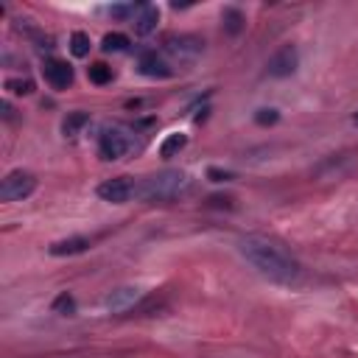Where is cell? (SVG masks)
I'll use <instances>...</instances> for the list:
<instances>
[{"mask_svg":"<svg viewBox=\"0 0 358 358\" xmlns=\"http://www.w3.org/2000/svg\"><path fill=\"white\" fill-rule=\"evenodd\" d=\"M238 249H241V255L263 274V277H268L271 282H282V285H288V282H296L299 280V263L282 249V246H277L274 241H268V238H263V235H243L241 241H238Z\"/></svg>","mask_w":358,"mask_h":358,"instance_id":"6da1fadb","label":"cell"},{"mask_svg":"<svg viewBox=\"0 0 358 358\" xmlns=\"http://www.w3.org/2000/svg\"><path fill=\"white\" fill-rule=\"evenodd\" d=\"M190 190V176L179 168H165L159 173H151L134 185V196L148 204H168L182 199Z\"/></svg>","mask_w":358,"mask_h":358,"instance_id":"7a4b0ae2","label":"cell"},{"mask_svg":"<svg viewBox=\"0 0 358 358\" xmlns=\"http://www.w3.org/2000/svg\"><path fill=\"white\" fill-rule=\"evenodd\" d=\"M129 148H131V140H129V134L120 126H106L101 131V137H98V154H101V159L115 162V159L126 157Z\"/></svg>","mask_w":358,"mask_h":358,"instance_id":"3957f363","label":"cell"},{"mask_svg":"<svg viewBox=\"0 0 358 358\" xmlns=\"http://www.w3.org/2000/svg\"><path fill=\"white\" fill-rule=\"evenodd\" d=\"M36 190V176L28 171H11L0 182V199L3 201H22Z\"/></svg>","mask_w":358,"mask_h":358,"instance_id":"277c9868","label":"cell"},{"mask_svg":"<svg viewBox=\"0 0 358 358\" xmlns=\"http://www.w3.org/2000/svg\"><path fill=\"white\" fill-rule=\"evenodd\" d=\"M204 50V42L199 36H190V34H173L165 39V53L176 62H193L199 53Z\"/></svg>","mask_w":358,"mask_h":358,"instance_id":"5b68a950","label":"cell"},{"mask_svg":"<svg viewBox=\"0 0 358 358\" xmlns=\"http://www.w3.org/2000/svg\"><path fill=\"white\" fill-rule=\"evenodd\" d=\"M296 64H299L296 48H294V45H282L280 50L271 53L266 70H268V76H274V78H285V76H291V73L296 70Z\"/></svg>","mask_w":358,"mask_h":358,"instance_id":"8992f818","label":"cell"},{"mask_svg":"<svg viewBox=\"0 0 358 358\" xmlns=\"http://www.w3.org/2000/svg\"><path fill=\"white\" fill-rule=\"evenodd\" d=\"M98 196L103 201H112V204H126L131 196H134V182L129 176H115V179H106L98 185Z\"/></svg>","mask_w":358,"mask_h":358,"instance_id":"52a82bcc","label":"cell"},{"mask_svg":"<svg viewBox=\"0 0 358 358\" xmlns=\"http://www.w3.org/2000/svg\"><path fill=\"white\" fill-rule=\"evenodd\" d=\"M137 299H140V288L137 285H120L103 299V308L109 313H126V310H131L137 305Z\"/></svg>","mask_w":358,"mask_h":358,"instance_id":"ba28073f","label":"cell"},{"mask_svg":"<svg viewBox=\"0 0 358 358\" xmlns=\"http://www.w3.org/2000/svg\"><path fill=\"white\" fill-rule=\"evenodd\" d=\"M42 76L53 90H67L73 84V67L62 59H48L42 67Z\"/></svg>","mask_w":358,"mask_h":358,"instance_id":"9c48e42d","label":"cell"},{"mask_svg":"<svg viewBox=\"0 0 358 358\" xmlns=\"http://www.w3.org/2000/svg\"><path fill=\"white\" fill-rule=\"evenodd\" d=\"M140 73L148 76V78H168L173 70L157 50H143L140 53Z\"/></svg>","mask_w":358,"mask_h":358,"instance_id":"30bf717a","label":"cell"},{"mask_svg":"<svg viewBox=\"0 0 358 358\" xmlns=\"http://www.w3.org/2000/svg\"><path fill=\"white\" fill-rule=\"evenodd\" d=\"M157 22H159V8L151 6V3H143L140 11H137V17L131 20L134 34H140V36H148V34L157 28Z\"/></svg>","mask_w":358,"mask_h":358,"instance_id":"8fae6325","label":"cell"},{"mask_svg":"<svg viewBox=\"0 0 358 358\" xmlns=\"http://www.w3.org/2000/svg\"><path fill=\"white\" fill-rule=\"evenodd\" d=\"M87 249H90V238H84V235H73V238H64V241H56V243L48 246V252H50L53 257L81 255V252H87Z\"/></svg>","mask_w":358,"mask_h":358,"instance_id":"7c38bea8","label":"cell"},{"mask_svg":"<svg viewBox=\"0 0 358 358\" xmlns=\"http://www.w3.org/2000/svg\"><path fill=\"white\" fill-rule=\"evenodd\" d=\"M84 126H90V115H87V112H70V115L62 120V134H64V137H76V134H81Z\"/></svg>","mask_w":358,"mask_h":358,"instance_id":"4fadbf2b","label":"cell"},{"mask_svg":"<svg viewBox=\"0 0 358 358\" xmlns=\"http://www.w3.org/2000/svg\"><path fill=\"white\" fill-rule=\"evenodd\" d=\"M187 145V134H182V131H173V134H168L162 143H159V157H173V154H179L182 148Z\"/></svg>","mask_w":358,"mask_h":358,"instance_id":"5bb4252c","label":"cell"},{"mask_svg":"<svg viewBox=\"0 0 358 358\" xmlns=\"http://www.w3.org/2000/svg\"><path fill=\"white\" fill-rule=\"evenodd\" d=\"M129 36L126 34H117V31H112V34H106L103 36V42H101V48L106 50V53H123V50H129Z\"/></svg>","mask_w":358,"mask_h":358,"instance_id":"9a60e30c","label":"cell"},{"mask_svg":"<svg viewBox=\"0 0 358 358\" xmlns=\"http://www.w3.org/2000/svg\"><path fill=\"white\" fill-rule=\"evenodd\" d=\"M90 48H92L90 34H84V31H73V36H70V53L78 56V59H84V56L90 53Z\"/></svg>","mask_w":358,"mask_h":358,"instance_id":"2e32d148","label":"cell"},{"mask_svg":"<svg viewBox=\"0 0 358 358\" xmlns=\"http://www.w3.org/2000/svg\"><path fill=\"white\" fill-rule=\"evenodd\" d=\"M87 76H90V81L92 84H109L112 81V67L109 64H103V62H95V64H90L87 67Z\"/></svg>","mask_w":358,"mask_h":358,"instance_id":"e0dca14e","label":"cell"},{"mask_svg":"<svg viewBox=\"0 0 358 358\" xmlns=\"http://www.w3.org/2000/svg\"><path fill=\"white\" fill-rule=\"evenodd\" d=\"M11 95H31L34 92V81L31 78H6V84H3Z\"/></svg>","mask_w":358,"mask_h":358,"instance_id":"ac0fdd59","label":"cell"},{"mask_svg":"<svg viewBox=\"0 0 358 358\" xmlns=\"http://www.w3.org/2000/svg\"><path fill=\"white\" fill-rule=\"evenodd\" d=\"M224 28L227 34H238L243 28V14L238 8H224Z\"/></svg>","mask_w":358,"mask_h":358,"instance_id":"d6986e66","label":"cell"},{"mask_svg":"<svg viewBox=\"0 0 358 358\" xmlns=\"http://www.w3.org/2000/svg\"><path fill=\"white\" fill-rule=\"evenodd\" d=\"M143 3H126V6H109V14L115 20H134Z\"/></svg>","mask_w":358,"mask_h":358,"instance_id":"ffe728a7","label":"cell"},{"mask_svg":"<svg viewBox=\"0 0 358 358\" xmlns=\"http://www.w3.org/2000/svg\"><path fill=\"white\" fill-rule=\"evenodd\" d=\"M53 310L62 313V316H73V313H76V299L64 291V294H59V296L53 299Z\"/></svg>","mask_w":358,"mask_h":358,"instance_id":"44dd1931","label":"cell"},{"mask_svg":"<svg viewBox=\"0 0 358 358\" xmlns=\"http://www.w3.org/2000/svg\"><path fill=\"white\" fill-rule=\"evenodd\" d=\"M277 109H260L257 115H255V120L260 123V126H268V123H277Z\"/></svg>","mask_w":358,"mask_h":358,"instance_id":"7402d4cb","label":"cell"},{"mask_svg":"<svg viewBox=\"0 0 358 358\" xmlns=\"http://www.w3.org/2000/svg\"><path fill=\"white\" fill-rule=\"evenodd\" d=\"M207 176H210L213 182H229V179H232V173H229V171H218V168H210V171H207Z\"/></svg>","mask_w":358,"mask_h":358,"instance_id":"603a6c76","label":"cell"},{"mask_svg":"<svg viewBox=\"0 0 358 358\" xmlns=\"http://www.w3.org/2000/svg\"><path fill=\"white\" fill-rule=\"evenodd\" d=\"M0 109H3V117H6V120H11V117H14V112H11V103H8V101H3V103H0Z\"/></svg>","mask_w":358,"mask_h":358,"instance_id":"cb8c5ba5","label":"cell"},{"mask_svg":"<svg viewBox=\"0 0 358 358\" xmlns=\"http://www.w3.org/2000/svg\"><path fill=\"white\" fill-rule=\"evenodd\" d=\"M352 120H355V123H358V112H355V117H352Z\"/></svg>","mask_w":358,"mask_h":358,"instance_id":"d4e9b609","label":"cell"}]
</instances>
